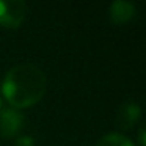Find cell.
<instances>
[{
    "label": "cell",
    "instance_id": "obj_1",
    "mask_svg": "<svg viewBox=\"0 0 146 146\" xmlns=\"http://www.w3.org/2000/svg\"><path fill=\"white\" fill-rule=\"evenodd\" d=\"M0 88L13 108H24L41 101L47 88V79L39 66L33 63H19L5 74Z\"/></svg>",
    "mask_w": 146,
    "mask_h": 146
},
{
    "label": "cell",
    "instance_id": "obj_2",
    "mask_svg": "<svg viewBox=\"0 0 146 146\" xmlns=\"http://www.w3.org/2000/svg\"><path fill=\"white\" fill-rule=\"evenodd\" d=\"M27 5L24 0H0V25L17 29L24 22Z\"/></svg>",
    "mask_w": 146,
    "mask_h": 146
},
{
    "label": "cell",
    "instance_id": "obj_3",
    "mask_svg": "<svg viewBox=\"0 0 146 146\" xmlns=\"http://www.w3.org/2000/svg\"><path fill=\"white\" fill-rule=\"evenodd\" d=\"M25 118L19 110L5 107L0 110V133L3 137H16L22 130Z\"/></svg>",
    "mask_w": 146,
    "mask_h": 146
},
{
    "label": "cell",
    "instance_id": "obj_4",
    "mask_svg": "<svg viewBox=\"0 0 146 146\" xmlns=\"http://www.w3.org/2000/svg\"><path fill=\"white\" fill-rule=\"evenodd\" d=\"M141 116V108L135 101H126L119 105L116 113V124L121 129H130L133 124L138 123Z\"/></svg>",
    "mask_w": 146,
    "mask_h": 146
},
{
    "label": "cell",
    "instance_id": "obj_5",
    "mask_svg": "<svg viewBox=\"0 0 146 146\" xmlns=\"http://www.w3.org/2000/svg\"><path fill=\"white\" fill-rule=\"evenodd\" d=\"M108 16L113 24H126L135 16V5L129 0H113L108 8Z\"/></svg>",
    "mask_w": 146,
    "mask_h": 146
},
{
    "label": "cell",
    "instance_id": "obj_6",
    "mask_svg": "<svg viewBox=\"0 0 146 146\" xmlns=\"http://www.w3.org/2000/svg\"><path fill=\"white\" fill-rule=\"evenodd\" d=\"M94 146H133V143L119 132H108L102 135Z\"/></svg>",
    "mask_w": 146,
    "mask_h": 146
},
{
    "label": "cell",
    "instance_id": "obj_7",
    "mask_svg": "<svg viewBox=\"0 0 146 146\" xmlns=\"http://www.w3.org/2000/svg\"><path fill=\"white\" fill-rule=\"evenodd\" d=\"M16 145L17 146H35V140L30 135H19L16 138Z\"/></svg>",
    "mask_w": 146,
    "mask_h": 146
},
{
    "label": "cell",
    "instance_id": "obj_8",
    "mask_svg": "<svg viewBox=\"0 0 146 146\" xmlns=\"http://www.w3.org/2000/svg\"><path fill=\"white\" fill-rule=\"evenodd\" d=\"M138 141H140V146H145L146 143H145V127H140V130H138Z\"/></svg>",
    "mask_w": 146,
    "mask_h": 146
},
{
    "label": "cell",
    "instance_id": "obj_9",
    "mask_svg": "<svg viewBox=\"0 0 146 146\" xmlns=\"http://www.w3.org/2000/svg\"><path fill=\"white\" fill-rule=\"evenodd\" d=\"M2 102L3 101H2V88H0V108H2Z\"/></svg>",
    "mask_w": 146,
    "mask_h": 146
}]
</instances>
